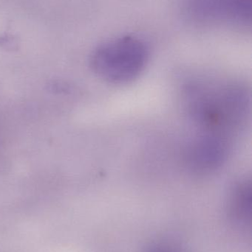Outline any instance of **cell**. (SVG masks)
Instances as JSON below:
<instances>
[{
	"label": "cell",
	"mask_w": 252,
	"mask_h": 252,
	"mask_svg": "<svg viewBox=\"0 0 252 252\" xmlns=\"http://www.w3.org/2000/svg\"><path fill=\"white\" fill-rule=\"evenodd\" d=\"M188 6L201 20L245 26L251 23L252 0H188Z\"/></svg>",
	"instance_id": "277c9868"
},
{
	"label": "cell",
	"mask_w": 252,
	"mask_h": 252,
	"mask_svg": "<svg viewBox=\"0 0 252 252\" xmlns=\"http://www.w3.org/2000/svg\"><path fill=\"white\" fill-rule=\"evenodd\" d=\"M227 212L230 221L236 227L251 229L252 188L250 179H242L232 187L228 196Z\"/></svg>",
	"instance_id": "5b68a950"
},
{
	"label": "cell",
	"mask_w": 252,
	"mask_h": 252,
	"mask_svg": "<svg viewBox=\"0 0 252 252\" xmlns=\"http://www.w3.org/2000/svg\"><path fill=\"white\" fill-rule=\"evenodd\" d=\"M149 50L135 36H123L104 43L92 54L93 72L109 84L122 85L134 81L146 66Z\"/></svg>",
	"instance_id": "7a4b0ae2"
},
{
	"label": "cell",
	"mask_w": 252,
	"mask_h": 252,
	"mask_svg": "<svg viewBox=\"0 0 252 252\" xmlns=\"http://www.w3.org/2000/svg\"><path fill=\"white\" fill-rule=\"evenodd\" d=\"M232 149V138L216 133L198 132L186 148V163L194 173L209 174L223 165Z\"/></svg>",
	"instance_id": "3957f363"
},
{
	"label": "cell",
	"mask_w": 252,
	"mask_h": 252,
	"mask_svg": "<svg viewBox=\"0 0 252 252\" xmlns=\"http://www.w3.org/2000/svg\"><path fill=\"white\" fill-rule=\"evenodd\" d=\"M146 252H177L173 249L163 244H154L146 249Z\"/></svg>",
	"instance_id": "8992f818"
},
{
	"label": "cell",
	"mask_w": 252,
	"mask_h": 252,
	"mask_svg": "<svg viewBox=\"0 0 252 252\" xmlns=\"http://www.w3.org/2000/svg\"><path fill=\"white\" fill-rule=\"evenodd\" d=\"M184 104L189 119L200 131L233 138L248 119L250 95L232 81H196L186 86Z\"/></svg>",
	"instance_id": "6da1fadb"
}]
</instances>
